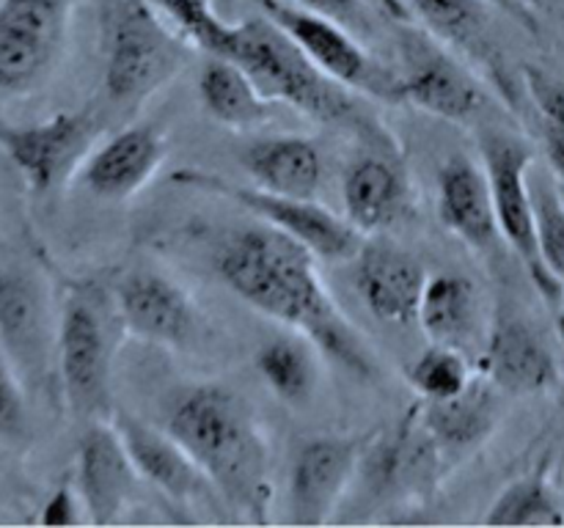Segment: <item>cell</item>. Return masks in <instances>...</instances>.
<instances>
[{
	"instance_id": "14",
	"label": "cell",
	"mask_w": 564,
	"mask_h": 528,
	"mask_svg": "<svg viewBox=\"0 0 564 528\" xmlns=\"http://www.w3.org/2000/svg\"><path fill=\"white\" fill-rule=\"evenodd\" d=\"M113 308L119 324L149 344L182 350L198 330V314L176 280L154 270H132L116 284Z\"/></svg>"
},
{
	"instance_id": "23",
	"label": "cell",
	"mask_w": 564,
	"mask_h": 528,
	"mask_svg": "<svg viewBox=\"0 0 564 528\" xmlns=\"http://www.w3.org/2000/svg\"><path fill=\"white\" fill-rule=\"evenodd\" d=\"M416 416L433 443L438 446L441 457H463L482 446L499 424L496 385L482 377H474V383L455 399L422 402L416 407Z\"/></svg>"
},
{
	"instance_id": "34",
	"label": "cell",
	"mask_w": 564,
	"mask_h": 528,
	"mask_svg": "<svg viewBox=\"0 0 564 528\" xmlns=\"http://www.w3.org/2000/svg\"><path fill=\"white\" fill-rule=\"evenodd\" d=\"M86 506H83L80 493H77L75 482H64L47 495V501L42 504L39 512V522L47 528H69L86 522Z\"/></svg>"
},
{
	"instance_id": "27",
	"label": "cell",
	"mask_w": 564,
	"mask_h": 528,
	"mask_svg": "<svg viewBox=\"0 0 564 528\" xmlns=\"http://www.w3.org/2000/svg\"><path fill=\"white\" fill-rule=\"evenodd\" d=\"M317 352L312 339L292 330V333L268 341L257 352V369L281 402L301 407L312 399L314 388H317Z\"/></svg>"
},
{
	"instance_id": "29",
	"label": "cell",
	"mask_w": 564,
	"mask_h": 528,
	"mask_svg": "<svg viewBox=\"0 0 564 528\" xmlns=\"http://www.w3.org/2000/svg\"><path fill=\"white\" fill-rule=\"evenodd\" d=\"M408 385L422 402H446L474 383L471 363L457 346L430 344L405 372Z\"/></svg>"
},
{
	"instance_id": "4",
	"label": "cell",
	"mask_w": 564,
	"mask_h": 528,
	"mask_svg": "<svg viewBox=\"0 0 564 528\" xmlns=\"http://www.w3.org/2000/svg\"><path fill=\"white\" fill-rule=\"evenodd\" d=\"M119 317L94 284L66 292L55 333V366L61 394L72 416L99 421L110 413V363H113V319Z\"/></svg>"
},
{
	"instance_id": "15",
	"label": "cell",
	"mask_w": 564,
	"mask_h": 528,
	"mask_svg": "<svg viewBox=\"0 0 564 528\" xmlns=\"http://www.w3.org/2000/svg\"><path fill=\"white\" fill-rule=\"evenodd\" d=\"M138 471L127 454L124 440L119 438L110 418L88 421L80 443H77L75 484L86 506L88 522L110 526L130 506L138 487Z\"/></svg>"
},
{
	"instance_id": "10",
	"label": "cell",
	"mask_w": 564,
	"mask_h": 528,
	"mask_svg": "<svg viewBox=\"0 0 564 528\" xmlns=\"http://www.w3.org/2000/svg\"><path fill=\"white\" fill-rule=\"evenodd\" d=\"M402 44V72L397 75V99L413 108L452 121L468 124L485 108V94L471 72L444 50V44L427 31L405 28Z\"/></svg>"
},
{
	"instance_id": "28",
	"label": "cell",
	"mask_w": 564,
	"mask_h": 528,
	"mask_svg": "<svg viewBox=\"0 0 564 528\" xmlns=\"http://www.w3.org/2000/svg\"><path fill=\"white\" fill-rule=\"evenodd\" d=\"M482 522L490 528H560L564 506L545 471H538L501 490Z\"/></svg>"
},
{
	"instance_id": "12",
	"label": "cell",
	"mask_w": 564,
	"mask_h": 528,
	"mask_svg": "<svg viewBox=\"0 0 564 528\" xmlns=\"http://www.w3.org/2000/svg\"><path fill=\"white\" fill-rule=\"evenodd\" d=\"M55 333L42 280L22 267H0V352L31 388L47 383Z\"/></svg>"
},
{
	"instance_id": "1",
	"label": "cell",
	"mask_w": 564,
	"mask_h": 528,
	"mask_svg": "<svg viewBox=\"0 0 564 528\" xmlns=\"http://www.w3.org/2000/svg\"><path fill=\"white\" fill-rule=\"evenodd\" d=\"M314 253L273 226H251L224 240L218 278L242 302L314 341L325 358L358 377L378 372L372 352L325 289Z\"/></svg>"
},
{
	"instance_id": "26",
	"label": "cell",
	"mask_w": 564,
	"mask_h": 528,
	"mask_svg": "<svg viewBox=\"0 0 564 528\" xmlns=\"http://www.w3.org/2000/svg\"><path fill=\"white\" fill-rule=\"evenodd\" d=\"M198 99L209 119L229 130H257L268 124L275 119V105H279L264 97L240 66L213 55L198 75Z\"/></svg>"
},
{
	"instance_id": "38",
	"label": "cell",
	"mask_w": 564,
	"mask_h": 528,
	"mask_svg": "<svg viewBox=\"0 0 564 528\" xmlns=\"http://www.w3.org/2000/svg\"><path fill=\"white\" fill-rule=\"evenodd\" d=\"M556 333H560V339L564 344V306L560 308V314H556Z\"/></svg>"
},
{
	"instance_id": "25",
	"label": "cell",
	"mask_w": 564,
	"mask_h": 528,
	"mask_svg": "<svg viewBox=\"0 0 564 528\" xmlns=\"http://www.w3.org/2000/svg\"><path fill=\"white\" fill-rule=\"evenodd\" d=\"M419 328L430 344L457 346L466 352L477 344L482 328V297L468 275L438 273L427 278L419 302Z\"/></svg>"
},
{
	"instance_id": "36",
	"label": "cell",
	"mask_w": 564,
	"mask_h": 528,
	"mask_svg": "<svg viewBox=\"0 0 564 528\" xmlns=\"http://www.w3.org/2000/svg\"><path fill=\"white\" fill-rule=\"evenodd\" d=\"M543 148L545 157H549L551 170H554L556 179L564 185V130L543 121Z\"/></svg>"
},
{
	"instance_id": "41",
	"label": "cell",
	"mask_w": 564,
	"mask_h": 528,
	"mask_svg": "<svg viewBox=\"0 0 564 528\" xmlns=\"http://www.w3.org/2000/svg\"><path fill=\"white\" fill-rule=\"evenodd\" d=\"M521 3L523 6H527V3H540V0H521Z\"/></svg>"
},
{
	"instance_id": "19",
	"label": "cell",
	"mask_w": 564,
	"mask_h": 528,
	"mask_svg": "<svg viewBox=\"0 0 564 528\" xmlns=\"http://www.w3.org/2000/svg\"><path fill=\"white\" fill-rule=\"evenodd\" d=\"M110 424L124 440L138 476L169 501L191 504L213 487L202 468L193 462V457L165 429L149 427L141 418L127 416V413H113Z\"/></svg>"
},
{
	"instance_id": "31",
	"label": "cell",
	"mask_w": 564,
	"mask_h": 528,
	"mask_svg": "<svg viewBox=\"0 0 564 528\" xmlns=\"http://www.w3.org/2000/svg\"><path fill=\"white\" fill-rule=\"evenodd\" d=\"M534 220H538V242L545 267L554 273L564 289V201L560 185L549 179H532Z\"/></svg>"
},
{
	"instance_id": "30",
	"label": "cell",
	"mask_w": 564,
	"mask_h": 528,
	"mask_svg": "<svg viewBox=\"0 0 564 528\" xmlns=\"http://www.w3.org/2000/svg\"><path fill=\"white\" fill-rule=\"evenodd\" d=\"M147 3L187 47H198L213 58H220L235 22H226L215 11L213 0H147Z\"/></svg>"
},
{
	"instance_id": "11",
	"label": "cell",
	"mask_w": 564,
	"mask_h": 528,
	"mask_svg": "<svg viewBox=\"0 0 564 528\" xmlns=\"http://www.w3.org/2000/svg\"><path fill=\"white\" fill-rule=\"evenodd\" d=\"M69 0H0V91L31 94L64 47Z\"/></svg>"
},
{
	"instance_id": "18",
	"label": "cell",
	"mask_w": 564,
	"mask_h": 528,
	"mask_svg": "<svg viewBox=\"0 0 564 528\" xmlns=\"http://www.w3.org/2000/svg\"><path fill=\"white\" fill-rule=\"evenodd\" d=\"M479 369L499 394L510 396H538L560 383L554 352L534 328L516 317H501L490 328Z\"/></svg>"
},
{
	"instance_id": "3",
	"label": "cell",
	"mask_w": 564,
	"mask_h": 528,
	"mask_svg": "<svg viewBox=\"0 0 564 528\" xmlns=\"http://www.w3.org/2000/svg\"><path fill=\"white\" fill-rule=\"evenodd\" d=\"M220 58L240 66L264 97L308 119L323 124L361 121L350 88L317 69L308 55L264 14L235 22Z\"/></svg>"
},
{
	"instance_id": "40",
	"label": "cell",
	"mask_w": 564,
	"mask_h": 528,
	"mask_svg": "<svg viewBox=\"0 0 564 528\" xmlns=\"http://www.w3.org/2000/svg\"><path fill=\"white\" fill-rule=\"evenodd\" d=\"M556 185H560V196H562V201H564V185H562V182H556Z\"/></svg>"
},
{
	"instance_id": "8",
	"label": "cell",
	"mask_w": 564,
	"mask_h": 528,
	"mask_svg": "<svg viewBox=\"0 0 564 528\" xmlns=\"http://www.w3.org/2000/svg\"><path fill=\"white\" fill-rule=\"evenodd\" d=\"M99 130L91 110H61L36 124H0V148L33 196H50L83 168Z\"/></svg>"
},
{
	"instance_id": "6",
	"label": "cell",
	"mask_w": 564,
	"mask_h": 528,
	"mask_svg": "<svg viewBox=\"0 0 564 528\" xmlns=\"http://www.w3.org/2000/svg\"><path fill=\"white\" fill-rule=\"evenodd\" d=\"M479 157L490 182V196H494L496 220L499 231L516 256L527 267L529 278L538 286L545 302L560 306L564 300V289L543 262L538 242V220H534V198H532V148L518 135L501 130H485L479 135Z\"/></svg>"
},
{
	"instance_id": "32",
	"label": "cell",
	"mask_w": 564,
	"mask_h": 528,
	"mask_svg": "<svg viewBox=\"0 0 564 528\" xmlns=\"http://www.w3.org/2000/svg\"><path fill=\"white\" fill-rule=\"evenodd\" d=\"M31 438V413H28L25 383L9 358L0 355V443L22 446Z\"/></svg>"
},
{
	"instance_id": "22",
	"label": "cell",
	"mask_w": 564,
	"mask_h": 528,
	"mask_svg": "<svg viewBox=\"0 0 564 528\" xmlns=\"http://www.w3.org/2000/svg\"><path fill=\"white\" fill-rule=\"evenodd\" d=\"M345 218L361 234L391 229L408 209V176L397 160L369 154L347 168L341 182Z\"/></svg>"
},
{
	"instance_id": "35",
	"label": "cell",
	"mask_w": 564,
	"mask_h": 528,
	"mask_svg": "<svg viewBox=\"0 0 564 528\" xmlns=\"http://www.w3.org/2000/svg\"><path fill=\"white\" fill-rule=\"evenodd\" d=\"M292 3L303 6L308 11H317V14L330 16L339 25L356 31H367L369 28V14H367V0H292Z\"/></svg>"
},
{
	"instance_id": "7",
	"label": "cell",
	"mask_w": 564,
	"mask_h": 528,
	"mask_svg": "<svg viewBox=\"0 0 564 528\" xmlns=\"http://www.w3.org/2000/svg\"><path fill=\"white\" fill-rule=\"evenodd\" d=\"M174 182L231 198L257 220L284 231L292 240L306 245L314 256L328 258V262L356 258V253L364 245V234L350 220L319 207L314 198L279 196V193L262 190V187H237L229 185L224 176L204 174V170H176Z\"/></svg>"
},
{
	"instance_id": "16",
	"label": "cell",
	"mask_w": 564,
	"mask_h": 528,
	"mask_svg": "<svg viewBox=\"0 0 564 528\" xmlns=\"http://www.w3.org/2000/svg\"><path fill=\"white\" fill-rule=\"evenodd\" d=\"M352 284L375 319L386 324L416 322L427 273L413 253L391 242H364L356 253Z\"/></svg>"
},
{
	"instance_id": "39",
	"label": "cell",
	"mask_w": 564,
	"mask_h": 528,
	"mask_svg": "<svg viewBox=\"0 0 564 528\" xmlns=\"http://www.w3.org/2000/svg\"><path fill=\"white\" fill-rule=\"evenodd\" d=\"M116 3H119V0H99V16H105V14H108V11L113 9Z\"/></svg>"
},
{
	"instance_id": "21",
	"label": "cell",
	"mask_w": 564,
	"mask_h": 528,
	"mask_svg": "<svg viewBox=\"0 0 564 528\" xmlns=\"http://www.w3.org/2000/svg\"><path fill=\"white\" fill-rule=\"evenodd\" d=\"M411 14L441 44L460 53L501 86V55L488 0H408Z\"/></svg>"
},
{
	"instance_id": "33",
	"label": "cell",
	"mask_w": 564,
	"mask_h": 528,
	"mask_svg": "<svg viewBox=\"0 0 564 528\" xmlns=\"http://www.w3.org/2000/svg\"><path fill=\"white\" fill-rule=\"evenodd\" d=\"M523 86H527L529 99L540 110L545 124L564 130V80L538 69V66H527L523 69Z\"/></svg>"
},
{
	"instance_id": "17",
	"label": "cell",
	"mask_w": 564,
	"mask_h": 528,
	"mask_svg": "<svg viewBox=\"0 0 564 528\" xmlns=\"http://www.w3.org/2000/svg\"><path fill=\"white\" fill-rule=\"evenodd\" d=\"M165 138L152 124H132L94 146L80 168V182L102 201H127L158 176Z\"/></svg>"
},
{
	"instance_id": "2",
	"label": "cell",
	"mask_w": 564,
	"mask_h": 528,
	"mask_svg": "<svg viewBox=\"0 0 564 528\" xmlns=\"http://www.w3.org/2000/svg\"><path fill=\"white\" fill-rule=\"evenodd\" d=\"M163 429L193 457L226 504L264 520L273 498L270 451L240 394L218 383L185 388L171 402Z\"/></svg>"
},
{
	"instance_id": "9",
	"label": "cell",
	"mask_w": 564,
	"mask_h": 528,
	"mask_svg": "<svg viewBox=\"0 0 564 528\" xmlns=\"http://www.w3.org/2000/svg\"><path fill=\"white\" fill-rule=\"evenodd\" d=\"M268 20H273L317 69L352 91L397 99V77H389L372 58L350 28L330 16L308 11L292 0H253Z\"/></svg>"
},
{
	"instance_id": "20",
	"label": "cell",
	"mask_w": 564,
	"mask_h": 528,
	"mask_svg": "<svg viewBox=\"0 0 564 528\" xmlns=\"http://www.w3.org/2000/svg\"><path fill=\"white\" fill-rule=\"evenodd\" d=\"M438 218L471 251H490L501 237L488 174L466 154H452L438 168Z\"/></svg>"
},
{
	"instance_id": "13",
	"label": "cell",
	"mask_w": 564,
	"mask_h": 528,
	"mask_svg": "<svg viewBox=\"0 0 564 528\" xmlns=\"http://www.w3.org/2000/svg\"><path fill=\"white\" fill-rule=\"evenodd\" d=\"M364 454L361 438L317 435L295 449L286 476V509L297 526H323L345 498Z\"/></svg>"
},
{
	"instance_id": "24",
	"label": "cell",
	"mask_w": 564,
	"mask_h": 528,
	"mask_svg": "<svg viewBox=\"0 0 564 528\" xmlns=\"http://www.w3.org/2000/svg\"><path fill=\"white\" fill-rule=\"evenodd\" d=\"M242 168L257 187L279 196L317 198L323 185V154L308 138H259L242 152Z\"/></svg>"
},
{
	"instance_id": "5",
	"label": "cell",
	"mask_w": 564,
	"mask_h": 528,
	"mask_svg": "<svg viewBox=\"0 0 564 528\" xmlns=\"http://www.w3.org/2000/svg\"><path fill=\"white\" fill-rule=\"evenodd\" d=\"M102 31L105 91L113 102H143L185 64L187 44L147 0H119L102 16Z\"/></svg>"
},
{
	"instance_id": "37",
	"label": "cell",
	"mask_w": 564,
	"mask_h": 528,
	"mask_svg": "<svg viewBox=\"0 0 564 528\" xmlns=\"http://www.w3.org/2000/svg\"><path fill=\"white\" fill-rule=\"evenodd\" d=\"M378 6L386 11V14L397 16V20H411V9H408V3H400V0H378Z\"/></svg>"
}]
</instances>
